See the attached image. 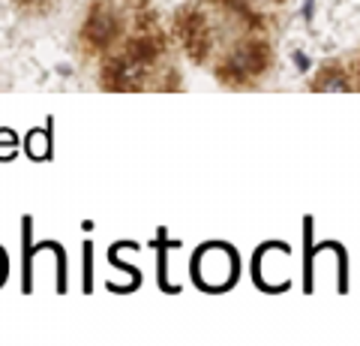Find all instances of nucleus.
<instances>
[{"label": "nucleus", "instance_id": "f257e3e1", "mask_svg": "<svg viewBox=\"0 0 360 346\" xmlns=\"http://www.w3.org/2000/svg\"><path fill=\"white\" fill-rule=\"evenodd\" d=\"M198 277L201 283L210 289H222L231 283L234 277V256L225 247H205V253L198 256Z\"/></svg>", "mask_w": 360, "mask_h": 346}]
</instances>
